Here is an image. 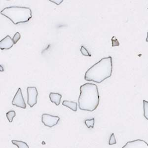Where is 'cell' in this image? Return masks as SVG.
<instances>
[{
  "label": "cell",
  "mask_w": 148,
  "mask_h": 148,
  "mask_svg": "<svg viewBox=\"0 0 148 148\" xmlns=\"http://www.w3.org/2000/svg\"><path fill=\"white\" fill-rule=\"evenodd\" d=\"M143 102L144 116L148 121V101L144 100Z\"/></svg>",
  "instance_id": "obj_13"
},
{
  "label": "cell",
  "mask_w": 148,
  "mask_h": 148,
  "mask_svg": "<svg viewBox=\"0 0 148 148\" xmlns=\"http://www.w3.org/2000/svg\"><path fill=\"white\" fill-rule=\"evenodd\" d=\"M80 51H81V53H82V54H83V56L91 57V54H89V52L86 49V47H84V46L81 47Z\"/></svg>",
  "instance_id": "obj_15"
},
{
  "label": "cell",
  "mask_w": 148,
  "mask_h": 148,
  "mask_svg": "<svg viewBox=\"0 0 148 148\" xmlns=\"http://www.w3.org/2000/svg\"><path fill=\"white\" fill-rule=\"evenodd\" d=\"M62 96L58 93L51 92L49 95V97L51 102L54 103L56 106H58L60 104L61 99Z\"/></svg>",
  "instance_id": "obj_9"
},
{
  "label": "cell",
  "mask_w": 148,
  "mask_h": 148,
  "mask_svg": "<svg viewBox=\"0 0 148 148\" xmlns=\"http://www.w3.org/2000/svg\"><path fill=\"white\" fill-rule=\"evenodd\" d=\"M94 123H95V120L94 118L90 120H86L84 121V123L86 125V126L89 128L94 127Z\"/></svg>",
  "instance_id": "obj_14"
},
{
  "label": "cell",
  "mask_w": 148,
  "mask_h": 148,
  "mask_svg": "<svg viewBox=\"0 0 148 148\" xmlns=\"http://www.w3.org/2000/svg\"><path fill=\"white\" fill-rule=\"evenodd\" d=\"M27 103L29 106L32 108L37 103L38 90L37 88L34 86H29L27 88Z\"/></svg>",
  "instance_id": "obj_4"
},
{
  "label": "cell",
  "mask_w": 148,
  "mask_h": 148,
  "mask_svg": "<svg viewBox=\"0 0 148 148\" xmlns=\"http://www.w3.org/2000/svg\"><path fill=\"white\" fill-rule=\"evenodd\" d=\"M60 120L58 116H54L48 114H44L42 116V121L45 125L51 128L57 125Z\"/></svg>",
  "instance_id": "obj_5"
},
{
  "label": "cell",
  "mask_w": 148,
  "mask_h": 148,
  "mask_svg": "<svg viewBox=\"0 0 148 148\" xmlns=\"http://www.w3.org/2000/svg\"><path fill=\"white\" fill-rule=\"evenodd\" d=\"M20 38H21V35H20V33L19 32H16L15 35H14L13 38H12V40H13L14 44L17 43V42L20 40Z\"/></svg>",
  "instance_id": "obj_17"
},
{
  "label": "cell",
  "mask_w": 148,
  "mask_h": 148,
  "mask_svg": "<svg viewBox=\"0 0 148 148\" xmlns=\"http://www.w3.org/2000/svg\"><path fill=\"white\" fill-rule=\"evenodd\" d=\"M116 137H115V136H114V133H112L111 134L110 138L109 145H114V144H116Z\"/></svg>",
  "instance_id": "obj_16"
},
{
  "label": "cell",
  "mask_w": 148,
  "mask_h": 148,
  "mask_svg": "<svg viewBox=\"0 0 148 148\" xmlns=\"http://www.w3.org/2000/svg\"><path fill=\"white\" fill-rule=\"evenodd\" d=\"M80 94L78 99L79 109L93 112L99 104L100 96L97 86L91 83H86L79 88Z\"/></svg>",
  "instance_id": "obj_1"
},
{
  "label": "cell",
  "mask_w": 148,
  "mask_h": 148,
  "mask_svg": "<svg viewBox=\"0 0 148 148\" xmlns=\"http://www.w3.org/2000/svg\"><path fill=\"white\" fill-rule=\"evenodd\" d=\"M112 46L114 47H116V46H120V42L118 40V39H116V37L114 36H113L112 38Z\"/></svg>",
  "instance_id": "obj_18"
},
{
  "label": "cell",
  "mask_w": 148,
  "mask_h": 148,
  "mask_svg": "<svg viewBox=\"0 0 148 148\" xmlns=\"http://www.w3.org/2000/svg\"><path fill=\"white\" fill-rule=\"evenodd\" d=\"M122 148H148V144L143 140H135L127 142Z\"/></svg>",
  "instance_id": "obj_7"
},
{
  "label": "cell",
  "mask_w": 148,
  "mask_h": 148,
  "mask_svg": "<svg viewBox=\"0 0 148 148\" xmlns=\"http://www.w3.org/2000/svg\"><path fill=\"white\" fill-rule=\"evenodd\" d=\"M146 42H148V32L147 33V37L146 38Z\"/></svg>",
  "instance_id": "obj_21"
},
{
  "label": "cell",
  "mask_w": 148,
  "mask_h": 148,
  "mask_svg": "<svg viewBox=\"0 0 148 148\" xmlns=\"http://www.w3.org/2000/svg\"><path fill=\"white\" fill-rule=\"evenodd\" d=\"M12 142L13 144L16 145L18 148H29L27 143L22 141L12 140Z\"/></svg>",
  "instance_id": "obj_11"
},
{
  "label": "cell",
  "mask_w": 148,
  "mask_h": 148,
  "mask_svg": "<svg viewBox=\"0 0 148 148\" xmlns=\"http://www.w3.org/2000/svg\"><path fill=\"white\" fill-rule=\"evenodd\" d=\"M7 119L10 123H12L14 118L16 116V113L14 111H10L6 114Z\"/></svg>",
  "instance_id": "obj_12"
},
{
  "label": "cell",
  "mask_w": 148,
  "mask_h": 148,
  "mask_svg": "<svg viewBox=\"0 0 148 148\" xmlns=\"http://www.w3.org/2000/svg\"><path fill=\"white\" fill-rule=\"evenodd\" d=\"M0 71L1 72H3V67L1 65H0Z\"/></svg>",
  "instance_id": "obj_20"
},
{
  "label": "cell",
  "mask_w": 148,
  "mask_h": 148,
  "mask_svg": "<svg viewBox=\"0 0 148 148\" xmlns=\"http://www.w3.org/2000/svg\"><path fill=\"white\" fill-rule=\"evenodd\" d=\"M0 14L10 19L15 25L28 22L32 17V10L28 7H7L0 12Z\"/></svg>",
  "instance_id": "obj_3"
},
{
  "label": "cell",
  "mask_w": 148,
  "mask_h": 148,
  "mask_svg": "<svg viewBox=\"0 0 148 148\" xmlns=\"http://www.w3.org/2000/svg\"><path fill=\"white\" fill-rule=\"evenodd\" d=\"M50 1L52 3H54L57 5H59L60 3H62L63 0H50Z\"/></svg>",
  "instance_id": "obj_19"
},
{
  "label": "cell",
  "mask_w": 148,
  "mask_h": 148,
  "mask_svg": "<svg viewBox=\"0 0 148 148\" xmlns=\"http://www.w3.org/2000/svg\"><path fill=\"white\" fill-rule=\"evenodd\" d=\"M62 105L63 106H66L68 108H69V109L72 110L74 112H76L77 111V104L75 102L64 100L63 101Z\"/></svg>",
  "instance_id": "obj_10"
},
{
  "label": "cell",
  "mask_w": 148,
  "mask_h": 148,
  "mask_svg": "<svg viewBox=\"0 0 148 148\" xmlns=\"http://www.w3.org/2000/svg\"><path fill=\"white\" fill-rule=\"evenodd\" d=\"M14 45L13 40L9 35L2 39L0 41V49L1 50L9 49H11Z\"/></svg>",
  "instance_id": "obj_8"
},
{
  "label": "cell",
  "mask_w": 148,
  "mask_h": 148,
  "mask_svg": "<svg viewBox=\"0 0 148 148\" xmlns=\"http://www.w3.org/2000/svg\"><path fill=\"white\" fill-rule=\"evenodd\" d=\"M112 71V58L111 56L104 57L88 69L84 75V79L100 84L110 77Z\"/></svg>",
  "instance_id": "obj_2"
},
{
  "label": "cell",
  "mask_w": 148,
  "mask_h": 148,
  "mask_svg": "<svg viewBox=\"0 0 148 148\" xmlns=\"http://www.w3.org/2000/svg\"><path fill=\"white\" fill-rule=\"evenodd\" d=\"M12 104L22 109L26 108V104L25 100L24 99L21 88H19L17 92L16 93L15 96L12 101Z\"/></svg>",
  "instance_id": "obj_6"
}]
</instances>
